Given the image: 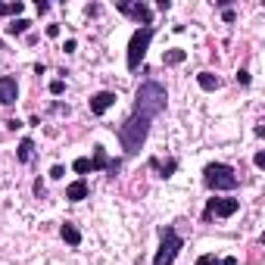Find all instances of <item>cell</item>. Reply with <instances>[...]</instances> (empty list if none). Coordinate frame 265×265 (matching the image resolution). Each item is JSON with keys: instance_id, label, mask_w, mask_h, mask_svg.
Instances as JSON below:
<instances>
[{"instance_id": "obj_1", "label": "cell", "mask_w": 265, "mask_h": 265, "mask_svg": "<svg viewBox=\"0 0 265 265\" xmlns=\"http://www.w3.org/2000/svg\"><path fill=\"white\" fill-rule=\"evenodd\" d=\"M150 125H153V119L150 116H144V112H134L131 109V116L119 125V144H122V150H125V156H137L140 150H144V144H147V134H150Z\"/></svg>"}, {"instance_id": "obj_12", "label": "cell", "mask_w": 265, "mask_h": 265, "mask_svg": "<svg viewBox=\"0 0 265 265\" xmlns=\"http://www.w3.org/2000/svg\"><path fill=\"white\" fill-rule=\"evenodd\" d=\"M59 237H63L69 247H81V231L75 228V221H63V228H59Z\"/></svg>"}, {"instance_id": "obj_3", "label": "cell", "mask_w": 265, "mask_h": 265, "mask_svg": "<svg viewBox=\"0 0 265 265\" xmlns=\"http://www.w3.org/2000/svg\"><path fill=\"white\" fill-rule=\"evenodd\" d=\"M203 184L209 187L212 194H218V191H237L240 178H237V172L228 162H209L203 169Z\"/></svg>"}, {"instance_id": "obj_2", "label": "cell", "mask_w": 265, "mask_h": 265, "mask_svg": "<svg viewBox=\"0 0 265 265\" xmlns=\"http://www.w3.org/2000/svg\"><path fill=\"white\" fill-rule=\"evenodd\" d=\"M166 106H169V91H166L162 81L147 78L137 88V94H134V112H144V116L156 119V116H162V112H166Z\"/></svg>"}, {"instance_id": "obj_11", "label": "cell", "mask_w": 265, "mask_h": 265, "mask_svg": "<svg viewBox=\"0 0 265 265\" xmlns=\"http://www.w3.org/2000/svg\"><path fill=\"white\" fill-rule=\"evenodd\" d=\"M150 169H156L159 172V178H172L175 172H178V159H159V156H150Z\"/></svg>"}, {"instance_id": "obj_6", "label": "cell", "mask_w": 265, "mask_h": 265, "mask_svg": "<svg viewBox=\"0 0 265 265\" xmlns=\"http://www.w3.org/2000/svg\"><path fill=\"white\" fill-rule=\"evenodd\" d=\"M116 10L128 19H134L140 28L147 25H153V10H150L147 4H140V0H116Z\"/></svg>"}, {"instance_id": "obj_20", "label": "cell", "mask_w": 265, "mask_h": 265, "mask_svg": "<svg viewBox=\"0 0 265 265\" xmlns=\"http://www.w3.org/2000/svg\"><path fill=\"white\" fill-rule=\"evenodd\" d=\"M194 265H221V259H218L215 253H203V256H200Z\"/></svg>"}, {"instance_id": "obj_29", "label": "cell", "mask_w": 265, "mask_h": 265, "mask_svg": "<svg viewBox=\"0 0 265 265\" xmlns=\"http://www.w3.org/2000/svg\"><path fill=\"white\" fill-rule=\"evenodd\" d=\"M221 265H237V259H234V256H228V259H221Z\"/></svg>"}, {"instance_id": "obj_21", "label": "cell", "mask_w": 265, "mask_h": 265, "mask_svg": "<svg viewBox=\"0 0 265 265\" xmlns=\"http://www.w3.org/2000/svg\"><path fill=\"white\" fill-rule=\"evenodd\" d=\"M63 91H66V81H63V78H56V81H50V94H53V97H59Z\"/></svg>"}, {"instance_id": "obj_24", "label": "cell", "mask_w": 265, "mask_h": 265, "mask_svg": "<svg viewBox=\"0 0 265 265\" xmlns=\"http://www.w3.org/2000/svg\"><path fill=\"white\" fill-rule=\"evenodd\" d=\"M63 50H66V53H75V50H78V41H75V37H69V41L63 44Z\"/></svg>"}, {"instance_id": "obj_4", "label": "cell", "mask_w": 265, "mask_h": 265, "mask_svg": "<svg viewBox=\"0 0 265 265\" xmlns=\"http://www.w3.org/2000/svg\"><path fill=\"white\" fill-rule=\"evenodd\" d=\"M181 250H184L181 234L172 228V225H162V228H159V250H156V256H153V265H172Z\"/></svg>"}, {"instance_id": "obj_13", "label": "cell", "mask_w": 265, "mask_h": 265, "mask_svg": "<svg viewBox=\"0 0 265 265\" xmlns=\"http://www.w3.org/2000/svg\"><path fill=\"white\" fill-rule=\"evenodd\" d=\"M109 153H106V147H94V156H91V172H100V169H109Z\"/></svg>"}, {"instance_id": "obj_14", "label": "cell", "mask_w": 265, "mask_h": 265, "mask_svg": "<svg viewBox=\"0 0 265 265\" xmlns=\"http://www.w3.org/2000/svg\"><path fill=\"white\" fill-rule=\"evenodd\" d=\"M197 85H200L203 91H209V94H212V91H218V88H221V78H218L215 72H200V75H197Z\"/></svg>"}, {"instance_id": "obj_8", "label": "cell", "mask_w": 265, "mask_h": 265, "mask_svg": "<svg viewBox=\"0 0 265 265\" xmlns=\"http://www.w3.org/2000/svg\"><path fill=\"white\" fill-rule=\"evenodd\" d=\"M116 91H97L91 100H88V106H91V112L94 116H103V112H109L112 106H116Z\"/></svg>"}, {"instance_id": "obj_25", "label": "cell", "mask_w": 265, "mask_h": 265, "mask_svg": "<svg viewBox=\"0 0 265 265\" xmlns=\"http://www.w3.org/2000/svg\"><path fill=\"white\" fill-rule=\"evenodd\" d=\"M34 194H37V197H44V194H47V191H44V181H41V178L34 181Z\"/></svg>"}, {"instance_id": "obj_10", "label": "cell", "mask_w": 265, "mask_h": 265, "mask_svg": "<svg viewBox=\"0 0 265 265\" xmlns=\"http://www.w3.org/2000/svg\"><path fill=\"white\" fill-rule=\"evenodd\" d=\"M88 194H91V187H88V181H85V178L72 181V184L66 187V200H72V203H81V200H88Z\"/></svg>"}, {"instance_id": "obj_19", "label": "cell", "mask_w": 265, "mask_h": 265, "mask_svg": "<svg viewBox=\"0 0 265 265\" xmlns=\"http://www.w3.org/2000/svg\"><path fill=\"white\" fill-rule=\"evenodd\" d=\"M72 169L78 172V175H88V172H91V159H88V156H78V159L72 162Z\"/></svg>"}, {"instance_id": "obj_18", "label": "cell", "mask_w": 265, "mask_h": 265, "mask_svg": "<svg viewBox=\"0 0 265 265\" xmlns=\"http://www.w3.org/2000/svg\"><path fill=\"white\" fill-rule=\"evenodd\" d=\"M22 10H25L22 0H16V4H0V16H16V19H19Z\"/></svg>"}, {"instance_id": "obj_9", "label": "cell", "mask_w": 265, "mask_h": 265, "mask_svg": "<svg viewBox=\"0 0 265 265\" xmlns=\"http://www.w3.org/2000/svg\"><path fill=\"white\" fill-rule=\"evenodd\" d=\"M19 97V85L13 75H0V106H13Z\"/></svg>"}, {"instance_id": "obj_26", "label": "cell", "mask_w": 265, "mask_h": 265, "mask_svg": "<svg viewBox=\"0 0 265 265\" xmlns=\"http://www.w3.org/2000/svg\"><path fill=\"white\" fill-rule=\"evenodd\" d=\"M59 31H63L59 25H47V37H59Z\"/></svg>"}, {"instance_id": "obj_5", "label": "cell", "mask_w": 265, "mask_h": 265, "mask_svg": "<svg viewBox=\"0 0 265 265\" xmlns=\"http://www.w3.org/2000/svg\"><path fill=\"white\" fill-rule=\"evenodd\" d=\"M153 37H156V28H153V25L137 28V31L131 34V41H128V56H125V63H128V69H131V72H137V69H140V63H144V56H147L150 44H153Z\"/></svg>"}, {"instance_id": "obj_17", "label": "cell", "mask_w": 265, "mask_h": 265, "mask_svg": "<svg viewBox=\"0 0 265 265\" xmlns=\"http://www.w3.org/2000/svg\"><path fill=\"white\" fill-rule=\"evenodd\" d=\"M28 25H31L28 19H13V22L7 25V34H13V37H16V34H25V31H28Z\"/></svg>"}, {"instance_id": "obj_27", "label": "cell", "mask_w": 265, "mask_h": 265, "mask_svg": "<svg viewBox=\"0 0 265 265\" xmlns=\"http://www.w3.org/2000/svg\"><path fill=\"white\" fill-rule=\"evenodd\" d=\"M253 162H256V169H265V153H256Z\"/></svg>"}, {"instance_id": "obj_7", "label": "cell", "mask_w": 265, "mask_h": 265, "mask_svg": "<svg viewBox=\"0 0 265 265\" xmlns=\"http://www.w3.org/2000/svg\"><path fill=\"white\" fill-rule=\"evenodd\" d=\"M237 209H240V200H234V197H212V200L206 203L203 218H206V221H209L212 215H215V218H231Z\"/></svg>"}, {"instance_id": "obj_16", "label": "cell", "mask_w": 265, "mask_h": 265, "mask_svg": "<svg viewBox=\"0 0 265 265\" xmlns=\"http://www.w3.org/2000/svg\"><path fill=\"white\" fill-rule=\"evenodd\" d=\"M184 59H187V50H181V47H172V50L162 53V63L166 66H181Z\"/></svg>"}, {"instance_id": "obj_23", "label": "cell", "mask_w": 265, "mask_h": 265, "mask_svg": "<svg viewBox=\"0 0 265 265\" xmlns=\"http://www.w3.org/2000/svg\"><path fill=\"white\" fill-rule=\"evenodd\" d=\"M50 178H53V181L66 178V169H63V166H53V169H50Z\"/></svg>"}, {"instance_id": "obj_15", "label": "cell", "mask_w": 265, "mask_h": 265, "mask_svg": "<svg viewBox=\"0 0 265 265\" xmlns=\"http://www.w3.org/2000/svg\"><path fill=\"white\" fill-rule=\"evenodd\" d=\"M31 156H34V140L31 137H22L19 140V150H16V159L19 162H31Z\"/></svg>"}, {"instance_id": "obj_28", "label": "cell", "mask_w": 265, "mask_h": 265, "mask_svg": "<svg viewBox=\"0 0 265 265\" xmlns=\"http://www.w3.org/2000/svg\"><path fill=\"white\" fill-rule=\"evenodd\" d=\"M221 16H225V22H234V19H237V16H234V10H231V7H228V10H221Z\"/></svg>"}, {"instance_id": "obj_22", "label": "cell", "mask_w": 265, "mask_h": 265, "mask_svg": "<svg viewBox=\"0 0 265 265\" xmlns=\"http://www.w3.org/2000/svg\"><path fill=\"white\" fill-rule=\"evenodd\" d=\"M237 85H240V88L250 85V72H247V69H237Z\"/></svg>"}]
</instances>
